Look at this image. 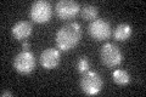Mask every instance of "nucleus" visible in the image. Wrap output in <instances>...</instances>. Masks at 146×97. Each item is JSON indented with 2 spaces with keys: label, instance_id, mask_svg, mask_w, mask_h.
Wrapping results in <instances>:
<instances>
[{
  "label": "nucleus",
  "instance_id": "nucleus-7",
  "mask_svg": "<svg viewBox=\"0 0 146 97\" xmlns=\"http://www.w3.org/2000/svg\"><path fill=\"white\" fill-rule=\"evenodd\" d=\"M79 11L80 5L74 0H60L55 5V12L60 20H71Z\"/></svg>",
  "mask_w": 146,
  "mask_h": 97
},
{
  "label": "nucleus",
  "instance_id": "nucleus-6",
  "mask_svg": "<svg viewBox=\"0 0 146 97\" xmlns=\"http://www.w3.org/2000/svg\"><path fill=\"white\" fill-rule=\"evenodd\" d=\"M29 15L35 23H46L52 16V6L46 0H38L32 4Z\"/></svg>",
  "mask_w": 146,
  "mask_h": 97
},
{
  "label": "nucleus",
  "instance_id": "nucleus-4",
  "mask_svg": "<svg viewBox=\"0 0 146 97\" xmlns=\"http://www.w3.org/2000/svg\"><path fill=\"white\" fill-rule=\"evenodd\" d=\"M88 32L91 38L96 41H105L112 35L111 24L105 18H96L91 21L88 27Z\"/></svg>",
  "mask_w": 146,
  "mask_h": 97
},
{
  "label": "nucleus",
  "instance_id": "nucleus-9",
  "mask_svg": "<svg viewBox=\"0 0 146 97\" xmlns=\"http://www.w3.org/2000/svg\"><path fill=\"white\" fill-rule=\"evenodd\" d=\"M11 32H12V35L15 36V39L23 41L32 34L33 26H32V23L28 21H18L17 23H15V26L12 27Z\"/></svg>",
  "mask_w": 146,
  "mask_h": 97
},
{
  "label": "nucleus",
  "instance_id": "nucleus-8",
  "mask_svg": "<svg viewBox=\"0 0 146 97\" xmlns=\"http://www.w3.org/2000/svg\"><path fill=\"white\" fill-rule=\"evenodd\" d=\"M39 62L45 69H48V71L55 69V68H57V66L61 62V53L57 49H54V48L45 49L44 51L40 53Z\"/></svg>",
  "mask_w": 146,
  "mask_h": 97
},
{
  "label": "nucleus",
  "instance_id": "nucleus-3",
  "mask_svg": "<svg viewBox=\"0 0 146 97\" xmlns=\"http://www.w3.org/2000/svg\"><path fill=\"white\" fill-rule=\"evenodd\" d=\"M100 58L101 62L108 68H113L119 66L123 61V53L121 51V49L117 45L106 43L100 51Z\"/></svg>",
  "mask_w": 146,
  "mask_h": 97
},
{
  "label": "nucleus",
  "instance_id": "nucleus-1",
  "mask_svg": "<svg viewBox=\"0 0 146 97\" xmlns=\"http://www.w3.org/2000/svg\"><path fill=\"white\" fill-rule=\"evenodd\" d=\"M82 38V28L79 23L71 22L61 27L56 33V46L61 51H70L78 45Z\"/></svg>",
  "mask_w": 146,
  "mask_h": 97
},
{
  "label": "nucleus",
  "instance_id": "nucleus-11",
  "mask_svg": "<svg viewBox=\"0 0 146 97\" xmlns=\"http://www.w3.org/2000/svg\"><path fill=\"white\" fill-rule=\"evenodd\" d=\"M112 78H113V81L121 86L128 85L131 80L130 74L127 71H124V69H116V71L112 73Z\"/></svg>",
  "mask_w": 146,
  "mask_h": 97
},
{
  "label": "nucleus",
  "instance_id": "nucleus-15",
  "mask_svg": "<svg viewBox=\"0 0 146 97\" xmlns=\"http://www.w3.org/2000/svg\"><path fill=\"white\" fill-rule=\"evenodd\" d=\"M1 96L3 97H12L13 94H12V92H10V91H3L1 92Z\"/></svg>",
  "mask_w": 146,
  "mask_h": 97
},
{
  "label": "nucleus",
  "instance_id": "nucleus-14",
  "mask_svg": "<svg viewBox=\"0 0 146 97\" xmlns=\"http://www.w3.org/2000/svg\"><path fill=\"white\" fill-rule=\"evenodd\" d=\"M22 51H29V43L27 40L22 41Z\"/></svg>",
  "mask_w": 146,
  "mask_h": 97
},
{
  "label": "nucleus",
  "instance_id": "nucleus-5",
  "mask_svg": "<svg viewBox=\"0 0 146 97\" xmlns=\"http://www.w3.org/2000/svg\"><path fill=\"white\" fill-rule=\"evenodd\" d=\"M36 58L33 52L21 51L13 58V68L21 74H29L35 69Z\"/></svg>",
  "mask_w": 146,
  "mask_h": 97
},
{
  "label": "nucleus",
  "instance_id": "nucleus-10",
  "mask_svg": "<svg viewBox=\"0 0 146 97\" xmlns=\"http://www.w3.org/2000/svg\"><path fill=\"white\" fill-rule=\"evenodd\" d=\"M131 33H133L131 26H129L128 23H121L113 30V36L117 41H125L131 36Z\"/></svg>",
  "mask_w": 146,
  "mask_h": 97
},
{
  "label": "nucleus",
  "instance_id": "nucleus-12",
  "mask_svg": "<svg viewBox=\"0 0 146 97\" xmlns=\"http://www.w3.org/2000/svg\"><path fill=\"white\" fill-rule=\"evenodd\" d=\"M80 13H82V17H83L85 21L91 22V21L96 20L99 10H98V7L94 5H85L80 9Z\"/></svg>",
  "mask_w": 146,
  "mask_h": 97
},
{
  "label": "nucleus",
  "instance_id": "nucleus-13",
  "mask_svg": "<svg viewBox=\"0 0 146 97\" xmlns=\"http://www.w3.org/2000/svg\"><path fill=\"white\" fill-rule=\"evenodd\" d=\"M89 68H90V62L88 57H85V56L79 57L78 62H77V69H78V72L83 74L86 71H89Z\"/></svg>",
  "mask_w": 146,
  "mask_h": 97
},
{
  "label": "nucleus",
  "instance_id": "nucleus-2",
  "mask_svg": "<svg viewBox=\"0 0 146 97\" xmlns=\"http://www.w3.org/2000/svg\"><path fill=\"white\" fill-rule=\"evenodd\" d=\"M80 89L88 96H94L98 95L100 91L102 90L104 86V80L99 73L94 71H86L83 73L79 81Z\"/></svg>",
  "mask_w": 146,
  "mask_h": 97
}]
</instances>
